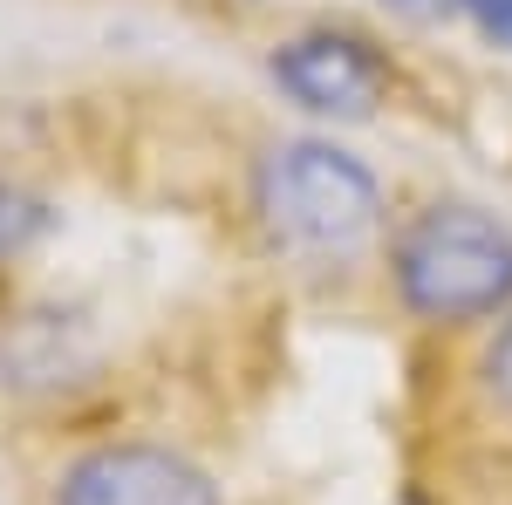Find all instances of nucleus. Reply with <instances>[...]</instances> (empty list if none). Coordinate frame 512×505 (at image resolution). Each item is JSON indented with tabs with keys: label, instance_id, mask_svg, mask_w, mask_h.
Here are the masks:
<instances>
[{
	"label": "nucleus",
	"instance_id": "1",
	"mask_svg": "<svg viewBox=\"0 0 512 505\" xmlns=\"http://www.w3.org/2000/svg\"><path fill=\"white\" fill-rule=\"evenodd\" d=\"M253 205L260 226L294 246V253H328L342 260L383 226V185L376 171L349 157L328 137H280L253 171Z\"/></svg>",
	"mask_w": 512,
	"mask_h": 505
},
{
	"label": "nucleus",
	"instance_id": "2",
	"mask_svg": "<svg viewBox=\"0 0 512 505\" xmlns=\"http://www.w3.org/2000/svg\"><path fill=\"white\" fill-rule=\"evenodd\" d=\"M396 294L417 321L458 328L512 301V233L478 205H431L396 239Z\"/></svg>",
	"mask_w": 512,
	"mask_h": 505
},
{
	"label": "nucleus",
	"instance_id": "3",
	"mask_svg": "<svg viewBox=\"0 0 512 505\" xmlns=\"http://www.w3.org/2000/svg\"><path fill=\"white\" fill-rule=\"evenodd\" d=\"M55 505H219V485L171 444H96L62 471Z\"/></svg>",
	"mask_w": 512,
	"mask_h": 505
},
{
	"label": "nucleus",
	"instance_id": "4",
	"mask_svg": "<svg viewBox=\"0 0 512 505\" xmlns=\"http://www.w3.org/2000/svg\"><path fill=\"white\" fill-rule=\"evenodd\" d=\"M274 82L315 117H376V103L390 96V69L369 41L335 35V28H308V35L274 48Z\"/></svg>",
	"mask_w": 512,
	"mask_h": 505
},
{
	"label": "nucleus",
	"instance_id": "5",
	"mask_svg": "<svg viewBox=\"0 0 512 505\" xmlns=\"http://www.w3.org/2000/svg\"><path fill=\"white\" fill-rule=\"evenodd\" d=\"M41 219H48V212H41V205H35L28 192L0 185V253H21V246H28V239L41 233Z\"/></svg>",
	"mask_w": 512,
	"mask_h": 505
},
{
	"label": "nucleus",
	"instance_id": "6",
	"mask_svg": "<svg viewBox=\"0 0 512 505\" xmlns=\"http://www.w3.org/2000/svg\"><path fill=\"white\" fill-rule=\"evenodd\" d=\"M485 389H492V396L512 410V321L499 328V342L485 349Z\"/></svg>",
	"mask_w": 512,
	"mask_h": 505
},
{
	"label": "nucleus",
	"instance_id": "7",
	"mask_svg": "<svg viewBox=\"0 0 512 505\" xmlns=\"http://www.w3.org/2000/svg\"><path fill=\"white\" fill-rule=\"evenodd\" d=\"M458 7L478 21V35H485V41L512 48V0H458Z\"/></svg>",
	"mask_w": 512,
	"mask_h": 505
},
{
	"label": "nucleus",
	"instance_id": "8",
	"mask_svg": "<svg viewBox=\"0 0 512 505\" xmlns=\"http://www.w3.org/2000/svg\"><path fill=\"white\" fill-rule=\"evenodd\" d=\"M390 7H410V14H431V7H444V0H390Z\"/></svg>",
	"mask_w": 512,
	"mask_h": 505
}]
</instances>
